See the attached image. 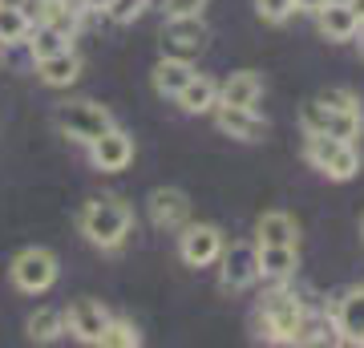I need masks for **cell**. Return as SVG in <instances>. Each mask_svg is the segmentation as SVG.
I'll use <instances>...</instances> for the list:
<instances>
[{
  "mask_svg": "<svg viewBox=\"0 0 364 348\" xmlns=\"http://www.w3.org/2000/svg\"><path fill=\"white\" fill-rule=\"evenodd\" d=\"M81 235L90 239L93 247H102V251H114V247L126 243V235L134 227V211L122 199L114 194H105V199H90L85 211H81Z\"/></svg>",
  "mask_w": 364,
  "mask_h": 348,
  "instance_id": "obj_1",
  "label": "cell"
},
{
  "mask_svg": "<svg viewBox=\"0 0 364 348\" xmlns=\"http://www.w3.org/2000/svg\"><path fill=\"white\" fill-rule=\"evenodd\" d=\"M304 158H308L320 174H328V179H336V182L356 179V170H360V154H356V146L340 142V138H328V134H308V142H304Z\"/></svg>",
  "mask_w": 364,
  "mask_h": 348,
  "instance_id": "obj_2",
  "label": "cell"
},
{
  "mask_svg": "<svg viewBox=\"0 0 364 348\" xmlns=\"http://www.w3.org/2000/svg\"><path fill=\"white\" fill-rule=\"evenodd\" d=\"M57 130L73 138V142H85L90 146L93 138H102L105 130H114V117L105 105H93V102H69V105H57V114H53Z\"/></svg>",
  "mask_w": 364,
  "mask_h": 348,
  "instance_id": "obj_3",
  "label": "cell"
},
{
  "mask_svg": "<svg viewBox=\"0 0 364 348\" xmlns=\"http://www.w3.org/2000/svg\"><path fill=\"white\" fill-rule=\"evenodd\" d=\"M9 275H13V284L21 288V292H28V296L49 292V288L57 284V255H53L49 247H25V251L13 259Z\"/></svg>",
  "mask_w": 364,
  "mask_h": 348,
  "instance_id": "obj_4",
  "label": "cell"
},
{
  "mask_svg": "<svg viewBox=\"0 0 364 348\" xmlns=\"http://www.w3.org/2000/svg\"><path fill=\"white\" fill-rule=\"evenodd\" d=\"M304 320H308L304 304H299L296 296H287V292H275V296H267V304H263V324H267V336H272V340L299 344Z\"/></svg>",
  "mask_w": 364,
  "mask_h": 348,
  "instance_id": "obj_5",
  "label": "cell"
},
{
  "mask_svg": "<svg viewBox=\"0 0 364 348\" xmlns=\"http://www.w3.org/2000/svg\"><path fill=\"white\" fill-rule=\"evenodd\" d=\"M304 130L308 134H328V138H340V142H352L360 138V110H328L320 102H308L304 105Z\"/></svg>",
  "mask_w": 364,
  "mask_h": 348,
  "instance_id": "obj_6",
  "label": "cell"
},
{
  "mask_svg": "<svg viewBox=\"0 0 364 348\" xmlns=\"http://www.w3.org/2000/svg\"><path fill=\"white\" fill-rule=\"evenodd\" d=\"M223 251V231L215 223H186L178 235V255L186 268H210Z\"/></svg>",
  "mask_w": 364,
  "mask_h": 348,
  "instance_id": "obj_7",
  "label": "cell"
},
{
  "mask_svg": "<svg viewBox=\"0 0 364 348\" xmlns=\"http://www.w3.org/2000/svg\"><path fill=\"white\" fill-rule=\"evenodd\" d=\"M223 268H219V284L227 288V292H243V288H251L255 280H259V263H255V247L251 243H223L219 251Z\"/></svg>",
  "mask_w": 364,
  "mask_h": 348,
  "instance_id": "obj_8",
  "label": "cell"
},
{
  "mask_svg": "<svg viewBox=\"0 0 364 348\" xmlns=\"http://www.w3.org/2000/svg\"><path fill=\"white\" fill-rule=\"evenodd\" d=\"M90 154H93V167L105 170V174H117V170H126L134 162V138L130 134H122V130H105L102 138H93L90 142Z\"/></svg>",
  "mask_w": 364,
  "mask_h": 348,
  "instance_id": "obj_9",
  "label": "cell"
},
{
  "mask_svg": "<svg viewBox=\"0 0 364 348\" xmlns=\"http://www.w3.org/2000/svg\"><path fill=\"white\" fill-rule=\"evenodd\" d=\"M207 41V25H203V13L198 16H166V28H162V49L166 53H195L203 49Z\"/></svg>",
  "mask_w": 364,
  "mask_h": 348,
  "instance_id": "obj_10",
  "label": "cell"
},
{
  "mask_svg": "<svg viewBox=\"0 0 364 348\" xmlns=\"http://www.w3.org/2000/svg\"><path fill=\"white\" fill-rule=\"evenodd\" d=\"M105 324H109V312L97 304V300H77V304H69L65 312V328L77 340H85V344H97L105 332Z\"/></svg>",
  "mask_w": 364,
  "mask_h": 348,
  "instance_id": "obj_11",
  "label": "cell"
},
{
  "mask_svg": "<svg viewBox=\"0 0 364 348\" xmlns=\"http://www.w3.org/2000/svg\"><path fill=\"white\" fill-rule=\"evenodd\" d=\"M215 117H219L223 134H231V138H239V142H259L263 130H267V122L255 117V110H247V105H223V102H215Z\"/></svg>",
  "mask_w": 364,
  "mask_h": 348,
  "instance_id": "obj_12",
  "label": "cell"
},
{
  "mask_svg": "<svg viewBox=\"0 0 364 348\" xmlns=\"http://www.w3.org/2000/svg\"><path fill=\"white\" fill-rule=\"evenodd\" d=\"M186 215H191V199H186L182 191L158 186V191L150 194V219H154V227H162V231L186 227Z\"/></svg>",
  "mask_w": 364,
  "mask_h": 348,
  "instance_id": "obj_13",
  "label": "cell"
},
{
  "mask_svg": "<svg viewBox=\"0 0 364 348\" xmlns=\"http://www.w3.org/2000/svg\"><path fill=\"white\" fill-rule=\"evenodd\" d=\"M344 344H360L364 348V288H352L348 296L336 304V324Z\"/></svg>",
  "mask_w": 364,
  "mask_h": 348,
  "instance_id": "obj_14",
  "label": "cell"
},
{
  "mask_svg": "<svg viewBox=\"0 0 364 348\" xmlns=\"http://www.w3.org/2000/svg\"><path fill=\"white\" fill-rule=\"evenodd\" d=\"M316 21H320V33L328 41H352L356 28H360V16L348 9V0H328L324 9L316 13Z\"/></svg>",
  "mask_w": 364,
  "mask_h": 348,
  "instance_id": "obj_15",
  "label": "cell"
},
{
  "mask_svg": "<svg viewBox=\"0 0 364 348\" xmlns=\"http://www.w3.org/2000/svg\"><path fill=\"white\" fill-rule=\"evenodd\" d=\"M255 263H259V275H267V280H287L299 268V251L284 243H259L255 247Z\"/></svg>",
  "mask_w": 364,
  "mask_h": 348,
  "instance_id": "obj_16",
  "label": "cell"
},
{
  "mask_svg": "<svg viewBox=\"0 0 364 348\" xmlns=\"http://www.w3.org/2000/svg\"><path fill=\"white\" fill-rule=\"evenodd\" d=\"M259 97H263V78L259 73H251V69L231 73V78L219 85V102L223 105H247V110H255Z\"/></svg>",
  "mask_w": 364,
  "mask_h": 348,
  "instance_id": "obj_17",
  "label": "cell"
},
{
  "mask_svg": "<svg viewBox=\"0 0 364 348\" xmlns=\"http://www.w3.org/2000/svg\"><path fill=\"white\" fill-rule=\"evenodd\" d=\"M77 73H81V57L69 45L61 53H49V57L37 61V78L45 85H69V81H77Z\"/></svg>",
  "mask_w": 364,
  "mask_h": 348,
  "instance_id": "obj_18",
  "label": "cell"
},
{
  "mask_svg": "<svg viewBox=\"0 0 364 348\" xmlns=\"http://www.w3.org/2000/svg\"><path fill=\"white\" fill-rule=\"evenodd\" d=\"M195 78V69H191V61L186 57H162V61L154 65V90L162 93V97H178V90L186 85V81Z\"/></svg>",
  "mask_w": 364,
  "mask_h": 348,
  "instance_id": "obj_19",
  "label": "cell"
},
{
  "mask_svg": "<svg viewBox=\"0 0 364 348\" xmlns=\"http://www.w3.org/2000/svg\"><path fill=\"white\" fill-rule=\"evenodd\" d=\"M174 102H178L186 114H207V110H215V102H219V85L210 78H203V73H195V78L178 90Z\"/></svg>",
  "mask_w": 364,
  "mask_h": 348,
  "instance_id": "obj_20",
  "label": "cell"
},
{
  "mask_svg": "<svg viewBox=\"0 0 364 348\" xmlns=\"http://www.w3.org/2000/svg\"><path fill=\"white\" fill-rule=\"evenodd\" d=\"M255 235H259V243L296 247L299 227H296V219H291V215H284V211H267V215H259V223H255Z\"/></svg>",
  "mask_w": 364,
  "mask_h": 348,
  "instance_id": "obj_21",
  "label": "cell"
},
{
  "mask_svg": "<svg viewBox=\"0 0 364 348\" xmlns=\"http://www.w3.org/2000/svg\"><path fill=\"white\" fill-rule=\"evenodd\" d=\"M28 53H33V61H41V57H49V53H61L69 45V37L61 33V28H53L45 25V21H37V25L28 28V37H25Z\"/></svg>",
  "mask_w": 364,
  "mask_h": 348,
  "instance_id": "obj_22",
  "label": "cell"
},
{
  "mask_svg": "<svg viewBox=\"0 0 364 348\" xmlns=\"http://www.w3.org/2000/svg\"><path fill=\"white\" fill-rule=\"evenodd\" d=\"M65 332V312L57 308H41L28 316V340H37V344H49L57 336Z\"/></svg>",
  "mask_w": 364,
  "mask_h": 348,
  "instance_id": "obj_23",
  "label": "cell"
},
{
  "mask_svg": "<svg viewBox=\"0 0 364 348\" xmlns=\"http://www.w3.org/2000/svg\"><path fill=\"white\" fill-rule=\"evenodd\" d=\"M28 16L21 13V9H4L0 4V45H25L28 37Z\"/></svg>",
  "mask_w": 364,
  "mask_h": 348,
  "instance_id": "obj_24",
  "label": "cell"
},
{
  "mask_svg": "<svg viewBox=\"0 0 364 348\" xmlns=\"http://www.w3.org/2000/svg\"><path fill=\"white\" fill-rule=\"evenodd\" d=\"M97 344H105V348H138L142 344V332H138L130 320H114V316H109V324H105V332H102Z\"/></svg>",
  "mask_w": 364,
  "mask_h": 348,
  "instance_id": "obj_25",
  "label": "cell"
},
{
  "mask_svg": "<svg viewBox=\"0 0 364 348\" xmlns=\"http://www.w3.org/2000/svg\"><path fill=\"white\" fill-rule=\"evenodd\" d=\"M255 13H259L267 25H284L287 16L296 13V0H255Z\"/></svg>",
  "mask_w": 364,
  "mask_h": 348,
  "instance_id": "obj_26",
  "label": "cell"
},
{
  "mask_svg": "<svg viewBox=\"0 0 364 348\" xmlns=\"http://www.w3.org/2000/svg\"><path fill=\"white\" fill-rule=\"evenodd\" d=\"M146 4H150V0H109L105 13H109V21H117V25H130L134 16L146 13Z\"/></svg>",
  "mask_w": 364,
  "mask_h": 348,
  "instance_id": "obj_27",
  "label": "cell"
},
{
  "mask_svg": "<svg viewBox=\"0 0 364 348\" xmlns=\"http://www.w3.org/2000/svg\"><path fill=\"white\" fill-rule=\"evenodd\" d=\"M316 102L328 105V110H360V102H356V93L352 90H324Z\"/></svg>",
  "mask_w": 364,
  "mask_h": 348,
  "instance_id": "obj_28",
  "label": "cell"
},
{
  "mask_svg": "<svg viewBox=\"0 0 364 348\" xmlns=\"http://www.w3.org/2000/svg\"><path fill=\"white\" fill-rule=\"evenodd\" d=\"M207 0H166V16H198Z\"/></svg>",
  "mask_w": 364,
  "mask_h": 348,
  "instance_id": "obj_29",
  "label": "cell"
},
{
  "mask_svg": "<svg viewBox=\"0 0 364 348\" xmlns=\"http://www.w3.org/2000/svg\"><path fill=\"white\" fill-rule=\"evenodd\" d=\"M324 4H328V0H296V9H299V13H320Z\"/></svg>",
  "mask_w": 364,
  "mask_h": 348,
  "instance_id": "obj_30",
  "label": "cell"
},
{
  "mask_svg": "<svg viewBox=\"0 0 364 348\" xmlns=\"http://www.w3.org/2000/svg\"><path fill=\"white\" fill-rule=\"evenodd\" d=\"M81 9H85V13H105V4H109V0H77Z\"/></svg>",
  "mask_w": 364,
  "mask_h": 348,
  "instance_id": "obj_31",
  "label": "cell"
},
{
  "mask_svg": "<svg viewBox=\"0 0 364 348\" xmlns=\"http://www.w3.org/2000/svg\"><path fill=\"white\" fill-rule=\"evenodd\" d=\"M348 9H352L356 16H360V25H364V0H348Z\"/></svg>",
  "mask_w": 364,
  "mask_h": 348,
  "instance_id": "obj_32",
  "label": "cell"
},
{
  "mask_svg": "<svg viewBox=\"0 0 364 348\" xmlns=\"http://www.w3.org/2000/svg\"><path fill=\"white\" fill-rule=\"evenodd\" d=\"M0 4H4V9H21V4H25V0H0Z\"/></svg>",
  "mask_w": 364,
  "mask_h": 348,
  "instance_id": "obj_33",
  "label": "cell"
},
{
  "mask_svg": "<svg viewBox=\"0 0 364 348\" xmlns=\"http://www.w3.org/2000/svg\"><path fill=\"white\" fill-rule=\"evenodd\" d=\"M356 37H360V57H364V25L356 28Z\"/></svg>",
  "mask_w": 364,
  "mask_h": 348,
  "instance_id": "obj_34",
  "label": "cell"
},
{
  "mask_svg": "<svg viewBox=\"0 0 364 348\" xmlns=\"http://www.w3.org/2000/svg\"><path fill=\"white\" fill-rule=\"evenodd\" d=\"M360 231H364V223H360Z\"/></svg>",
  "mask_w": 364,
  "mask_h": 348,
  "instance_id": "obj_35",
  "label": "cell"
}]
</instances>
